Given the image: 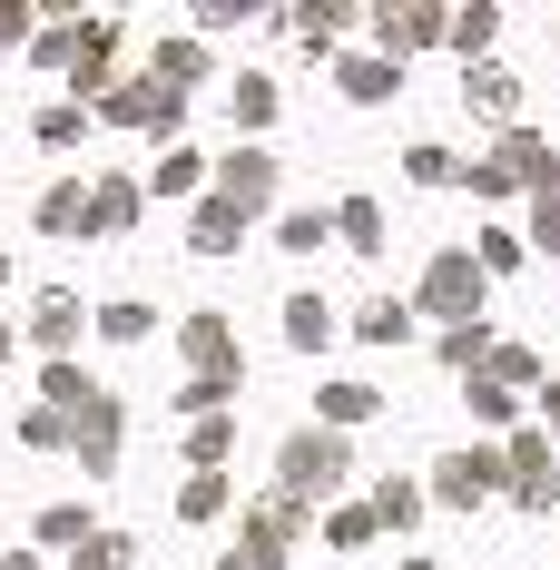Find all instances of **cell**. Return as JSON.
<instances>
[{"label": "cell", "mask_w": 560, "mask_h": 570, "mask_svg": "<svg viewBox=\"0 0 560 570\" xmlns=\"http://www.w3.org/2000/svg\"><path fill=\"white\" fill-rule=\"evenodd\" d=\"M0 344H10V335H0Z\"/></svg>", "instance_id": "cell-1"}]
</instances>
